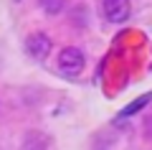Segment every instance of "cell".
<instances>
[{
  "mask_svg": "<svg viewBox=\"0 0 152 150\" xmlns=\"http://www.w3.org/2000/svg\"><path fill=\"white\" fill-rule=\"evenodd\" d=\"M84 66H86V59H84V54L76 46H66L64 51L58 54V71L61 74L76 76V74H81Z\"/></svg>",
  "mask_w": 152,
  "mask_h": 150,
  "instance_id": "1",
  "label": "cell"
},
{
  "mask_svg": "<svg viewBox=\"0 0 152 150\" xmlns=\"http://www.w3.org/2000/svg\"><path fill=\"white\" fill-rule=\"evenodd\" d=\"M102 10L109 23H124L132 13V5L129 0H102Z\"/></svg>",
  "mask_w": 152,
  "mask_h": 150,
  "instance_id": "2",
  "label": "cell"
},
{
  "mask_svg": "<svg viewBox=\"0 0 152 150\" xmlns=\"http://www.w3.org/2000/svg\"><path fill=\"white\" fill-rule=\"evenodd\" d=\"M51 38L46 36V33H31V36L26 38V51H28V56H33L36 61H43L46 56L51 54Z\"/></svg>",
  "mask_w": 152,
  "mask_h": 150,
  "instance_id": "3",
  "label": "cell"
},
{
  "mask_svg": "<svg viewBox=\"0 0 152 150\" xmlns=\"http://www.w3.org/2000/svg\"><path fill=\"white\" fill-rule=\"evenodd\" d=\"M20 148L23 150H48L51 140H48V135H43V132H28L26 137H23Z\"/></svg>",
  "mask_w": 152,
  "mask_h": 150,
  "instance_id": "4",
  "label": "cell"
},
{
  "mask_svg": "<svg viewBox=\"0 0 152 150\" xmlns=\"http://www.w3.org/2000/svg\"><path fill=\"white\" fill-rule=\"evenodd\" d=\"M38 3H41V8H43L46 16H58L66 8V0H38Z\"/></svg>",
  "mask_w": 152,
  "mask_h": 150,
  "instance_id": "5",
  "label": "cell"
},
{
  "mask_svg": "<svg viewBox=\"0 0 152 150\" xmlns=\"http://www.w3.org/2000/svg\"><path fill=\"white\" fill-rule=\"evenodd\" d=\"M150 99H152V94H142V97H140V99H134V102H132V104H129V107H127V109H124V112H122V115H119V117H129V115H134V112H137V109H142V107H145V104H147V102H150Z\"/></svg>",
  "mask_w": 152,
  "mask_h": 150,
  "instance_id": "6",
  "label": "cell"
},
{
  "mask_svg": "<svg viewBox=\"0 0 152 150\" xmlns=\"http://www.w3.org/2000/svg\"><path fill=\"white\" fill-rule=\"evenodd\" d=\"M145 127H147V130H145V135H147V137H152V117L145 122Z\"/></svg>",
  "mask_w": 152,
  "mask_h": 150,
  "instance_id": "7",
  "label": "cell"
}]
</instances>
